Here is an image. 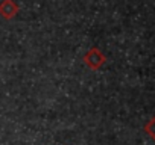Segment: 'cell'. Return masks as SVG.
<instances>
[{
  "mask_svg": "<svg viewBox=\"0 0 155 145\" xmlns=\"http://www.w3.org/2000/svg\"><path fill=\"white\" fill-rule=\"evenodd\" d=\"M82 60H84V63H85L91 71H97V69H101V68L105 65V62H107V56L102 53L101 48H97V47H91V48L84 54Z\"/></svg>",
  "mask_w": 155,
  "mask_h": 145,
  "instance_id": "1",
  "label": "cell"
},
{
  "mask_svg": "<svg viewBox=\"0 0 155 145\" xmlns=\"http://www.w3.org/2000/svg\"><path fill=\"white\" fill-rule=\"evenodd\" d=\"M20 8L14 0H2L0 2V17L5 20H12L18 14Z\"/></svg>",
  "mask_w": 155,
  "mask_h": 145,
  "instance_id": "2",
  "label": "cell"
},
{
  "mask_svg": "<svg viewBox=\"0 0 155 145\" xmlns=\"http://www.w3.org/2000/svg\"><path fill=\"white\" fill-rule=\"evenodd\" d=\"M144 131L152 140H155V115L144 124Z\"/></svg>",
  "mask_w": 155,
  "mask_h": 145,
  "instance_id": "3",
  "label": "cell"
}]
</instances>
